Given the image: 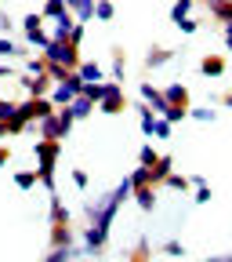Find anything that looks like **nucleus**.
Wrapping results in <instances>:
<instances>
[{
	"label": "nucleus",
	"mask_w": 232,
	"mask_h": 262,
	"mask_svg": "<svg viewBox=\"0 0 232 262\" xmlns=\"http://www.w3.org/2000/svg\"><path fill=\"white\" fill-rule=\"evenodd\" d=\"M33 153H37L40 168H37V182L44 189L55 193V160L62 157V139H40L37 146H33Z\"/></svg>",
	"instance_id": "f257e3e1"
},
{
	"label": "nucleus",
	"mask_w": 232,
	"mask_h": 262,
	"mask_svg": "<svg viewBox=\"0 0 232 262\" xmlns=\"http://www.w3.org/2000/svg\"><path fill=\"white\" fill-rule=\"evenodd\" d=\"M44 62L47 66H62V70H76L80 66V55H76V44H69V40H47V48H44Z\"/></svg>",
	"instance_id": "f03ea898"
},
{
	"label": "nucleus",
	"mask_w": 232,
	"mask_h": 262,
	"mask_svg": "<svg viewBox=\"0 0 232 262\" xmlns=\"http://www.w3.org/2000/svg\"><path fill=\"white\" fill-rule=\"evenodd\" d=\"M80 88H84V80H80V73L76 70H69L62 80H55V91H51V102L55 106H69L73 98L80 95Z\"/></svg>",
	"instance_id": "7ed1b4c3"
},
{
	"label": "nucleus",
	"mask_w": 232,
	"mask_h": 262,
	"mask_svg": "<svg viewBox=\"0 0 232 262\" xmlns=\"http://www.w3.org/2000/svg\"><path fill=\"white\" fill-rule=\"evenodd\" d=\"M15 113H18V117H22L25 124H33V120L40 124V120H44L47 113H55V102H51L47 95H29V102H22V106H18Z\"/></svg>",
	"instance_id": "20e7f679"
},
{
	"label": "nucleus",
	"mask_w": 232,
	"mask_h": 262,
	"mask_svg": "<svg viewBox=\"0 0 232 262\" xmlns=\"http://www.w3.org/2000/svg\"><path fill=\"white\" fill-rule=\"evenodd\" d=\"M106 241H109V229H102V226H87V233H84V248L91 251V255H102L106 251Z\"/></svg>",
	"instance_id": "39448f33"
},
{
	"label": "nucleus",
	"mask_w": 232,
	"mask_h": 262,
	"mask_svg": "<svg viewBox=\"0 0 232 262\" xmlns=\"http://www.w3.org/2000/svg\"><path fill=\"white\" fill-rule=\"evenodd\" d=\"M94 106L102 110V113H120V110H123V91H120V88L113 84V88H109V91H106L102 98H98Z\"/></svg>",
	"instance_id": "423d86ee"
},
{
	"label": "nucleus",
	"mask_w": 232,
	"mask_h": 262,
	"mask_svg": "<svg viewBox=\"0 0 232 262\" xmlns=\"http://www.w3.org/2000/svg\"><path fill=\"white\" fill-rule=\"evenodd\" d=\"M163 98H167L171 106L189 110V88H185V84H167V88H163Z\"/></svg>",
	"instance_id": "0eeeda50"
},
{
	"label": "nucleus",
	"mask_w": 232,
	"mask_h": 262,
	"mask_svg": "<svg viewBox=\"0 0 232 262\" xmlns=\"http://www.w3.org/2000/svg\"><path fill=\"white\" fill-rule=\"evenodd\" d=\"M131 193H135L138 208H145V211H152V208H156V193H152V186H149V182H145V186H131Z\"/></svg>",
	"instance_id": "6e6552de"
},
{
	"label": "nucleus",
	"mask_w": 232,
	"mask_h": 262,
	"mask_svg": "<svg viewBox=\"0 0 232 262\" xmlns=\"http://www.w3.org/2000/svg\"><path fill=\"white\" fill-rule=\"evenodd\" d=\"M55 80H51V73L44 70V73H37V77H33L29 73V80H25V88H29V95H47V88H51Z\"/></svg>",
	"instance_id": "1a4fd4ad"
},
{
	"label": "nucleus",
	"mask_w": 232,
	"mask_h": 262,
	"mask_svg": "<svg viewBox=\"0 0 232 262\" xmlns=\"http://www.w3.org/2000/svg\"><path fill=\"white\" fill-rule=\"evenodd\" d=\"M91 110H94V102H91L87 95H76L73 102H69V113H73V120H87V117H91Z\"/></svg>",
	"instance_id": "9d476101"
},
{
	"label": "nucleus",
	"mask_w": 232,
	"mask_h": 262,
	"mask_svg": "<svg viewBox=\"0 0 232 262\" xmlns=\"http://www.w3.org/2000/svg\"><path fill=\"white\" fill-rule=\"evenodd\" d=\"M200 73H203V77H221V73H225V58H221V55H207V58L200 62Z\"/></svg>",
	"instance_id": "9b49d317"
},
{
	"label": "nucleus",
	"mask_w": 232,
	"mask_h": 262,
	"mask_svg": "<svg viewBox=\"0 0 232 262\" xmlns=\"http://www.w3.org/2000/svg\"><path fill=\"white\" fill-rule=\"evenodd\" d=\"M142 98H145V102H149L156 113H163V110H167V98H163V91H156V88H149V84L142 88Z\"/></svg>",
	"instance_id": "f8f14e48"
},
{
	"label": "nucleus",
	"mask_w": 232,
	"mask_h": 262,
	"mask_svg": "<svg viewBox=\"0 0 232 262\" xmlns=\"http://www.w3.org/2000/svg\"><path fill=\"white\" fill-rule=\"evenodd\" d=\"M211 11L221 22H232V0H211Z\"/></svg>",
	"instance_id": "ddd939ff"
},
{
	"label": "nucleus",
	"mask_w": 232,
	"mask_h": 262,
	"mask_svg": "<svg viewBox=\"0 0 232 262\" xmlns=\"http://www.w3.org/2000/svg\"><path fill=\"white\" fill-rule=\"evenodd\" d=\"M62 15H69L65 0H47V4H44V18H62Z\"/></svg>",
	"instance_id": "4468645a"
},
{
	"label": "nucleus",
	"mask_w": 232,
	"mask_h": 262,
	"mask_svg": "<svg viewBox=\"0 0 232 262\" xmlns=\"http://www.w3.org/2000/svg\"><path fill=\"white\" fill-rule=\"evenodd\" d=\"M76 73H80V80H102V70H98L94 62H80Z\"/></svg>",
	"instance_id": "2eb2a0df"
},
{
	"label": "nucleus",
	"mask_w": 232,
	"mask_h": 262,
	"mask_svg": "<svg viewBox=\"0 0 232 262\" xmlns=\"http://www.w3.org/2000/svg\"><path fill=\"white\" fill-rule=\"evenodd\" d=\"M15 186L18 189H33L37 186V171H15Z\"/></svg>",
	"instance_id": "dca6fc26"
},
{
	"label": "nucleus",
	"mask_w": 232,
	"mask_h": 262,
	"mask_svg": "<svg viewBox=\"0 0 232 262\" xmlns=\"http://www.w3.org/2000/svg\"><path fill=\"white\" fill-rule=\"evenodd\" d=\"M87 18H94V0H80L76 4V22H87Z\"/></svg>",
	"instance_id": "f3484780"
},
{
	"label": "nucleus",
	"mask_w": 232,
	"mask_h": 262,
	"mask_svg": "<svg viewBox=\"0 0 232 262\" xmlns=\"http://www.w3.org/2000/svg\"><path fill=\"white\" fill-rule=\"evenodd\" d=\"M160 117H163V120H171V124H178V120H185V110H182V106H171V102H167V110H163Z\"/></svg>",
	"instance_id": "a211bd4d"
},
{
	"label": "nucleus",
	"mask_w": 232,
	"mask_h": 262,
	"mask_svg": "<svg viewBox=\"0 0 232 262\" xmlns=\"http://www.w3.org/2000/svg\"><path fill=\"white\" fill-rule=\"evenodd\" d=\"M84 29H87L84 22H73V26H69V37H65V40H69V44H76V48H80V40H84Z\"/></svg>",
	"instance_id": "6ab92c4d"
},
{
	"label": "nucleus",
	"mask_w": 232,
	"mask_h": 262,
	"mask_svg": "<svg viewBox=\"0 0 232 262\" xmlns=\"http://www.w3.org/2000/svg\"><path fill=\"white\" fill-rule=\"evenodd\" d=\"M189 11H192V0H178V4H174V8H171V18H174V22H178V18H185V15H189Z\"/></svg>",
	"instance_id": "aec40b11"
},
{
	"label": "nucleus",
	"mask_w": 232,
	"mask_h": 262,
	"mask_svg": "<svg viewBox=\"0 0 232 262\" xmlns=\"http://www.w3.org/2000/svg\"><path fill=\"white\" fill-rule=\"evenodd\" d=\"M25 40H29V44H37V48H47V40H51V37H47L44 29H33V33H25Z\"/></svg>",
	"instance_id": "412c9836"
},
{
	"label": "nucleus",
	"mask_w": 232,
	"mask_h": 262,
	"mask_svg": "<svg viewBox=\"0 0 232 262\" xmlns=\"http://www.w3.org/2000/svg\"><path fill=\"white\" fill-rule=\"evenodd\" d=\"M167 58H171V51H163V48H152L145 62H149V66H163V62H167Z\"/></svg>",
	"instance_id": "4be33fe9"
},
{
	"label": "nucleus",
	"mask_w": 232,
	"mask_h": 262,
	"mask_svg": "<svg viewBox=\"0 0 232 262\" xmlns=\"http://www.w3.org/2000/svg\"><path fill=\"white\" fill-rule=\"evenodd\" d=\"M145 182H149V168L142 164V168H135V171H131V186H145Z\"/></svg>",
	"instance_id": "5701e85b"
},
{
	"label": "nucleus",
	"mask_w": 232,
	"mask_h": 262,
	"mask_svg": "<svg viewBox=\"0 0 232 262\" xmlns=\"http://www.w3.org/2000/svg\"><path fill=\"white\" fill-rule=\"evenodd\" d=\"M40 26H44V15H25V18H22V29H25V33L40 29Z\"/></svg>",
	"instance_id": "b1692460"
},
{
	"label": "nucleus",
	"mask_w": 232,
	"mask_h": 262,
	"mask_svg": "<svg viewBox=\"0 0 232 262\" xmlns=\"http://www.w3.org/2000/svg\"><path fill=\"white\" fill-rule=\"evenodd\" d=\"M185 117H192V120H214V117H218V113H214V110H207V106H203V110H185Z\"/></svg>",
	"instance_id": "393cba45"
},
{
	"label": "nucleus",
	"mask_w": 232,
	"mask_h": 262,
	"mask_svg": "<svg viewBox=\"0 0 232 262\" xmlns=\"http://www.w3.org/2000/svg\"><path fill=\"white\" fill-rule=\"evenodd\" d=\"M94 18H113V4L102 0V4H94Z\"/></svg>",
	"instance_id": "a878e982"
},
{
	"label": "nucleus",
	"mask_w": 232,
	"mask_h": 262,
	"mask_svg": "<svg viewBox=\"0 0 232 262\" xmlns=\"http://www.w3.org/2000/svg\"><path fill=\"white\" fill-rule=\"evenodd\" d=\"M163 182H167L171 189H189V186H192L189 179H178V175H167V179H163Z\"/></svg>",
	"instance_id": "bb28decb"
},
{
	"label": "nucleus",
	"mask_w": 232,
	"mask_h": 262,
	"mask_svg": "<svg viewBox=\"0 0 232 262\" xmlns=\"http://www.w3.org/2000/svg\"><path fill=\"white\" fill-rule=\"evenodd\" d=\"M152 135H160V139H167V135H171V120H156V127H152Z\"/></svg>",
	"instance_id": "cd10ccee"
},
{
	"label": "nucleus",
	"mask_w": 232,
	"mask_h": 262,
	"mask_svg": "<svg viewBox=\"0 0 232 262\" xmlns=\"http://www.w3.org/2000/svg\"><path fill=\"white\" fill-rule=\"evenodd\" d=\"M207 201H211V186L200 182V186H196V204H207Z\"/></svg>",
	"instance_id": "c85d7f7f"
},
{
	"label": "nucleus",
	"mask_w": 232,
	"mask_h": 262,
	"mask_svg": "<svg viewBox=\"0 0 232 262\" xmlns=\"http://www.w3.org/2000/svg\"><path fill=\"white\" fill-rule=\"evenodd\" d=\"M178 29H182V33H196V18H189V15L178 18Z\"/></svg>",
	"instance_id": "c756f323"
},
{
	"label": "nucleus",
	"mask_w": 232,
	"mask_h": 262,
	"mask_svg": "<svg viewBox=\"0 0 232 262\" xmlns=\"http://www.w3.org/2000/svg\"><path fill=\"white\" fill-rule=\"evenodd\" d=\"M15 110H18V106H15V102H0V120H8V117H11V113H15Z\"/></svg>",
	"instance_id": "7c9ffc66"
},
{
	"label": "nucleus",
	"mask_w": 232,
	"mask_h": 262,
	"mask_svg": "<svg viewBox=\"0 0 232 262\" xmlns=\"http://www.w3.org/2000/svg\"><path fill=\"white\" fill-rule=\"evenodd\" d=\"M163 251H167V255H182V251H185V248H182V244H178V241H167V244H163Z\"/></svg>",
	"instance_id": "2f4dec72"
},
{
	"label": "nucleus",
	"mask_w": 232,
	"mask_h": 262,
	"mask_svg": "<svg viewBox=\"0 0 232 262\" xmlns=\"http://www.w3.org/2000/svg\"><path fill=\"white\" fill-rule=\"evenodd\" d=\"M152 160H156V149H152V146H145V149H142V164H145V168H149V164H152Z\"/></svg>",
	"instance_id": "473e14b6"
},
{
	"label": "nucleus",
	"mask_w": 232,
	"mask_h": 262,
	"mask_svg": "<svg viewBox=\"0 0 232 262\" xmlns=\"http://www.w3.org/2000/svg\"><path fill=\"white\" fill-rule=\"evenodd\" d=\"M0 55H15V44H11V40H4V37H0Z\"/></svg>",
	"instance_id": "72a5a7b5"
},
{
	"label": "nucleus",
	"mask_w": 232,
	"mask_h": 262,
	"mask_svg": "<svg viewBox=\"0 0 232 262\" xmlns=\"http://www.w3.org/2000/svg\"><path fill=\"white\" fill-rule=\"evenodd\" d=\"M73 182L84 189V186H87V171H73Z\"/></svg>",
	"instance_id": "f704fd0d"
},
{
	"label": "nucleus",
	"mask_w": 232,
	"mask_h": 262,
	"mask_svg": "<svg viewBox=\"0 0 232 262\" xmlns=\"http://www.w3.org/2000/svg\"><path fill=\"white\" fill-rule=\"evenodd\" d=\"M8 160H11V149H8V146H0V168H4Z\"/></svg>",
	"instance_id": "c9c22d12"
},
{
	"label": "nucleus",
	"mask_w": 232,
	"mask_h": 262,
	"mask_svg": "<svg viewBox=\"0 0 232 262\" xmlns=\"http://www.w3.org/2000/svg\"><path fill=\"white\" fill-rule=\"evenodd\" d=\"M76 4H80V0H65V8H69V11H76Z\"/></svg>",
	"instance_id": "e433bc0d"
},
{
	"label": "nucleus",
	"mask_w": 232,
	"mask_h": 262,
	"mask_svg": "<svg viewBox=\"0 0 232 262\" xmlns=\"http://www.w3.org/2000/svg\"><path fill=\"white\" fill-rule=\"evenodd\" d=\"M225 44H228V48H232V29H225Z\"/></svg>",
	"instance_id": "4c0bfd02"
},
{
	"label": "nucleus",
	"mask_w": 232,
	"mask_h": 262,
	"mask_svg": "<svg viewBox=\"0 0 232 262\" xmlns=\"http://www.w3.org/2000/svg\"><path fill=\"white\" fill-rule=\"evenodd\" d=\"M4 135H8V131H4V120H0V139H4Z\"/></svg>",
	"instance_id": "58836bf2"
},
{
	"label": "nucleus",
	"mask_w": 232,
	"mask_h": 262,
	"mask_svg": "<svg viewBox=\"0 0 232 262\" xmlns=\"http://www.w3.org/2000/svg\"><path fill=\"white\" fill-rule=\"evenodd\" d=\"M225 29H232V22H225Z\"/></svg>",
	"instance_id": "ea45409f"
}]
</instances>
